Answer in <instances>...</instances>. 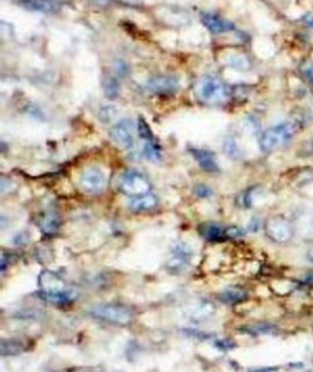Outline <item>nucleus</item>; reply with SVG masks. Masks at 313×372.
<instances>
[{
    "label": "nucleus",
    "mask_w": 313,
    "mask_h": 372,
    "mask_svg": "<svg viewBox=\"0 0 313 372\" xmlns=\"http://www.w3.org/2000/svg\"><path fill=\"white\" fill-rule=\"evenodd\" d=\"M230 65L235 69L240 70H246L250 67V61L247 60L245 56L242 55H235L230 59Z\"/></svg>",
    "instance_id": "nucleus-26"
},
{
    "label": "nucleus",
    "mask_w": 313,
    "mask_h": 372,
    "mask_svg": "<svg viewBox=\"0 0 313 372\" xmlns=\"http://www.w3.org/2000/svg\"><path fill=\"white\" fill-rule=\"evenodd\" d=\"M242 235H244V232L239 227L233 225V227L225 228V236H228V238H240Z\"/></svg>",
    "instance_id": "nucleus-29"
},
{
    "label": "nucleus",
    "mask_w": 313,
    "mask_h": 372,
    "mask_svg": "<svg viewBox=\"0 0 313 372\" xmlns=\"http://www.w3.org/2000/svg\"><path fill=\"white\" fill-rule=\"evenodd\" d=\"M304 74H306L307 77H308L309 80H311L313 82V64H312V65L307 66V69L304 70Z\"/></svg>",
    "instance_id": "nucleus-31"
},
{
    "label": "nucleus",
    "mask_w": 313,
    "mask_h": 372,
    "mask_svg": "<svg viewBox=\"0 0 313 372\" xmlns=\"http://www.w3.org/2000/svg\"><path fill=\"white\" fill-rule=\"evenodd\" d=\"M303 21L306 22V25H308L309 27L313 28V15H306L303 18Z\"/></svg>",
    "instance_id": "nucleus-34"
},
{
    "label": "nucleus",
    "mask_w": 313,
    "mask_h": 372,
    "mask_svg": "<svg viewBox=\"0 0 313 372\" xmlns=\"http://www.w3.org/2000/svg\"><path fill=\"white\" fill-rule=\"evenodd\" d=\"M307 258H308L309 262H312L313 263V247L312 249H309L308 252H307Z\"/></svg>",
    "instance_id": "nucleus-35"
},
{
    "label": "nucleus",
    "mask_w": 313,
    "mask_h": 372,
    "mask_svg": "<svg viewBox=\"0 0 313 372\" xmlns=\"http://www.w3.org/2000/svg\"><path fill=\"white\" fill-rule=\"evenodd\" d=\"M137 132H138V136H140L142 140H145V142L156 140V139H154L153 132H152L151 128H149V125L147 124V121L143 119L142 117L138 118Z\"/></svg>",
    "instance_id": "nucleus-20"
},
{
    "label": "nucleus",
    "mask_w": 313,
    "mask_h": 372,
    "mask_svg": "<svg viewBox=\"0 0 313 372\" xmlns=\"http://www.w3.org/2000/svg\"><path fill=\"white\" fill-rule=\"evenodd\" d=\"M143 154H145L146 158L151 160V162L157 163L162 160V148H160L159 143H158L156 140L145 142V146H143Z\"/></svg>",
    "instance_id": "nucleus-18"
},
{
    "label": "nucleus",
    "mask_w": 313,
    "mask_h": 372,
    "mask_svg": "<svg viewBox=\"0 0 313 372\" xmlns=\"http://www.w3.org/2000/svg\"><path fill=\"white\" fill-rule=\"evenodd\" d=\"M98 2H107V0H98Z\"/></svg>",
    "instance_id": "nucleus-36"
},
{
    "label": "nucleus",
    "mask_w": 313,
    "mask_h": 372,
    "mask_svg": "<svg viewBox=\"0 0 313 372\" xmlns=\"http://www.w3.org/2000/svg\"><path fill=\"white\" fill-rule=\"evenodd\" d=\"M112 140L121 148L129 149L135 145V124L130 119L121 120L111 129Z\"/></svg>",
    "instance_id": "nucleus-6"
},
{
    "label": "nucleus",
    "mask_w": 313,
    "mask_h": 372,
    "mask_svg": "<svg viewBox=\"0 0 313 372\" xmlns=\"http://www.w3.org/2000/svg\"><path fill=\"white\" fill-rule=\"evenodd\" d=\"M245 331L249 332L251 334H262V333H270L274 331V326L269 325V323H258V325L249 326L245 328Z\"/></svg>",
    "instance_id": "nucleus-24"
},
{
    "label": "nucleus",
    "mask_w": 313,
    "mask_h": 372,
    "mask_svg": "<svg viewBox=\"0 0 313 372\" xmlns=\"http://www.w3.org/2000/svg\"><path fill=\"white\" fill-rule=\"evenodd\" d=\"M88 314L94 318H98V320L120 326L129 325L132 321V318H134L132 311L129 307L123 305H115V304L93 305L88 309Z\"/></svg>",
    "instance_id": "nucleus-3"
},
{
    "label": "nucleus",
    "mask_w": 313,
    "mask_h": 372,
    "mask_svg": "<svg viewBox=\"0 0 313 372\" xmlns=\"http://www.w3.org/2000/svg\"><path fill=\"white\" fill-rule=\"evenodd\" d=\"M190 153L192 154L194 160H197V163L199 164L203 170L211 171V173H216L219 171V165L217 163L216 156L208 149H202V148H190L188 149Z\"/></svg>",
    "instance_id": "nucleus-10"
},
{
    "label": "nucleus",
    "mask_w": 313,
    "mask_h": 372,
    "mask_svg": "<svg viewBox=\"0 0 313 372\" xmlns=\"http://www.w3.org/2000/svg\"><path fill=\"white\" fill-rule=\"evenodd\" d=\"M246 298L247 293L242 288H239V287H229V288L224 289L221 294H219V299H221L222 301L229 304L240 303V301L245 300Z\"/></svg>",
    "instance_id": "nucleus-15"
},
{
    "label": "nucleus",
    "mask_w": 313,
    "mask_h": 372,
    "mask_svg": "<svg viewBox=\"0 0 313 372\" xmlns=\"http://www.w3.org/2000/svg\"><path fill=\"white\" fill-rule=\"evenodd\" d=\"M304 283H307L308 286L313 287V272L307 273V274L304 275Z\"/></svg>",
    "instance_id": "nucleus-32"
},
{
    "label": "nucleus",
    "mask_w": 313,
    "mask_h": 372,
    "mask_svg": "<svg viewBox=\"0 0 313 372\" xmlns=\"http://www.w3.org/2000/svg\"><path fill=\"white\" fill-rule=\"evenodd\" d=\"M264 230L270 240L275 242H286L292 238V227L283 217H270L264 224Z\"/></svg>",
    "instance_id": "nucleus-5"
},
{
    "label": "nucleus",
    "mask_w": 313,
    "mask_h": 372,
    "mask_svg": "<svg viewBox=\"0 0 313 372\" xmlns=\"http://www.w3.org/2000/svg\"><path fill=\"white\" fill-rule=\"evenodd\" d=\"M213 191L210 186L207 185H197L194 188V195L201 197V199H205V197L212 196Z\"/></svg>",
    "instance_id": "nucleus-28"
},
{
    "label": "nucleus",
    "mask_w": 313,
    "mask_h": 372,
    "mask_svg": "<svg viewBox=\"0 0 313 372\" xmlns=\"http://www.w3.org/2000/svg\"><path fill=\"white\" fill-rule=\"evenodd\" d=\"M20 7L36 13H53L56 5L50 0H16Z\"/></svg>",
    "instance_id": "nucleus-14"
},
{
    "label": "nucleus",
    "mask_w": 313,
    "mask_h": 372,
    "mask_svg": "<svg viewBox=\"0 0 313 372\" xmlns=\"http://www.w3.org/2000/svg\"><path fill=\"white\" fill-rule=\"evenodd\" d=\"M119 88H120L119 82H118V80L115 77L108 78L106 86H104L106 96L108 98H111V100H114V98L119 95Z\"/></svg>",
    "instance_id": "nucleus-23"
},
{
    "label": "nucleus",
    "mask_w": 313,
    "mask_h": 372,
    "mask_svg": "<svg viewBox=\"0 0 313 372\" xmlns=\"http://www.w3.org/2000/svg\"><path fill=\"white\" fill-rule=\"evenodd\" d=\"M107 184L106 175L98 167H88L82 171L80 176V185L86 193L99 194Z\"/></svg>",
    "instance_id": "nucleus-7"
},
{
    "label": "nucleus",
    "mask_w": 313,
    "mask_h": 372,
    "mask_svg": "<svg viewBox=\"0 0 313 372\" xmlns=\"http://www.w3.org/2000/svg\"><path fill=\"white\" fill-rule=\"evenodd\" d=\"M276 371L275 367H262V368H256V370H252L250 372H274Z\"/></svg>",
    "instance_id": "nucleus-33"
},
{
    "label": "nucleus",
    "mask_w": 313,
    "mask_h": 372,
    "mask_svg": "<svg viewBox=\"0 0 313 372\" xmlns=\"http://www.w3.org/2000/svg\"><path fill=\"white\" fill-rule=\"evenodd\" d=\"M223 147H224L225 153L229 157H231V158H238V157L241 156V152H240L238 143H236V140L234 139V137H228V139H225L224 143H223Z\"/></svg>",
    "instance_id": "nucleus-22"
},
{
    "label": "nucleus",
    "mask_w": 313,
    "mask_h": 372,
    "mask_svg": "<svg viewBox=\"0 0 313 372\" xmlns=\"http://www.w3.org/2000/svg\"><path fill=\"white\" fill-rule=\"evenodd\" d=\"M201 21H202V24L204 25L208 30H210V32L213 33V35L229 32V31L235 28L233 22L223 19L222 16L217 15V14H211V13L202 14Z\"/></svg>",
    "instance_id": "nucleus-9"
},
{
    "label": "nucleus",
    "mask_w": 313,
    "mask_h": 372,
    "mask_svg": "<svg viewBox=\"0 0 313 372\" xmlns=\"http://www.w3.org/2000/svg\"><path fill=\"white\" fill-rule=\"evenodd\" d=\"M158 205V199L153 194H146V195L134 197L130 202V208L134 212H147V211L153 210Z\"/></svg>",
    "instance_id": "nucleus-13"
},
{
    "label": "nucleus",
    "mask_w": 313,
    "mask_h": 372,
    "mask_svg": "<svg viewBox=\"0 0 313 372\" xmlns=\"http://www.w3.org/2000/svg\"><path fill=\"white\" fill-rule=\"evenodd\" d=\"M61 227V217L55 211H48L39 219V228L44 234H54Z\"/></svg>",
    "instance_id": "nucleus-12"
},
{
    "label": "nucleus",
    "mask_w": 313,
    "mask_h": 372,
    "mask_svg": "<svg viewBox=\"0 0 313 372\" xmlns=\"http://www.w3.org/2000/svg\"><path fill=\"white\" fill-rule=\"evenodd\" d=\"M118 109L117 107L113 106V104H106V106H101L98 112V117L103 123H111V121L117 117Z\"/></svg>",
    "instance_id": "nucleus-21"
},
{
    "label": "nucleus",
    "mask_w": 313,
    "mask_h": 372,
    "mask_svg": "<svg viewBox=\"0 0 313 372\" xmlns=\"http://www.w3.org/2000/svg\"><path fill=\"white\" fill-rule=\"evenodd\" d=\"M119 189L124 195L138 197L151 193L152 185L142 173L136 170H129L121 176Z\"/></svg>",
    "instance_id": "nucleus-4"
},
{
    "label": "nucleus",
    "mask_w": 313,
    "mask_h": 372,
    "mask_svg": "<svg viewBox=\"0 0 313 372\" xmlns=\"http://www.w3.org/2000/svg\"><path fill=\"white\" fill-rule=\"evenodd\" d=\"M201 234L207 240L219 241L225 238V229H223L218 224H204L201 229Z\"/></svg>",
    "instance_id": "nucleus-17"
},
{
    "label": "nucleus",
    "mask_w": 313,
    "mask_h": 372,
    "mask_svg": "<svg viewBox=\"0 0 313 372\" xmlns=\"http://www.w3.org/2000/svg\"><path fill=\"white\" fill-rule=\"evenodd\" d=\"M217 345H218L221 349H233L235 344H234L233 340L223 339V340H219V342H217Z\"/></svg>",
    "instance_id": "nucleus-30"
},
{
    "label": "nucleus",
    "mask_w": 313,
    "mask_h": 372,
    "mask_svg": "<svg viewBox=\"0 0 313 372\" xmlns=\"http://www.w3.org/2000/svg\"><path fill=\"white\" fill-rule=\"evenodd\" d=\"M179 88V78L171 75H158L145 83V89L152 95H171Z\"/></svg>",
    "instance_id": "nucleus-8"
},
{
    "label": "nucleus",
    "mask_w": 313,
    "mask_h": 372,
    "mask_svg": "<svg viewBox=\"0 0 313 372\" xmlns=\"http://www.w3.org/2000/svg\"><path fill=\"white\" fill-rule=\"evenodd\" d=\"M39 282H41V286L44 292H53V290L65 289L63 282H61L58 277H55V275L50 272L42 273Z\"/></svg>",
    "instance_id": "nucleus-16"
},
{
    "label": "nucleus",
    "mask_w": 313,
    "mask_h": 372,
    "mask_svg": "<svg viewBox=\"0 0 313 372\" xmlns=\"http://www.w3.org/2000/svg\"><path fill=\"white\" fill-rule=\"evenodd\" d=\"M173 250H174V253H175L176 257L182 258V260H185V261L187 260V258L191 256V253H192L190 247H188L187 244H185V242H176V244L174 245Z\"/></svg>",
    "instance_id": "nucleus-25"
},
{
    "label": "nucleus",
    "mask_w": 313,
    "mask_h": 372,
    "mask_svg": "<svg viewBox=\"0 0 313 372\" xmlns=\"http://www.w3.org/2000/svg\"><path fill=\"white\" fill-rule=\"evenodd\" d=\"M22 346L15 340L3 339L0 342V354L2 356H10V355H18L21 353Z\"/></svg>",
    "instance_id": "nucleus-19"
},
{
    "label": "nucleus",
    "mask_w": 313,
    "mask_h": 372,
    "mask_svg": "<svg viewBox=\"0 0 313 372\" xmlns=\"http://www.w3.org/2000/svg\"><path fill=\"white\" fill-rule=\"evenodd\" d=\"M114 70H115V74L119 76V77H125V76L129 75L128 64H126L125 61H123V60L115 61Z\"/></svg>",
    "instance_id": "nucleus-27"
},
{
    "label": "nucleus",
    "mask_w": 313,
    "mask_h": 372,
    "mask_svg": "<svg viewBox=\"0 0 313 372\" xmlns=\"http://www.w3.org/2000/svg\"><path fill=\"white\" fill-rule=\"evenodd\" d=\"M38 295L43 300L61 305V304H69L71 301H74L77 294L71 289H61L53 290V292H44V290H42L41 293H38Z\"/></svg>",
    "instance_id": "nucleus-11"
},
{
    "label": "nucleus",
    "mask_w": 313,
    "mask_h": 372,
    "mask_svg": "<svg viewBox=\"0 0 313 372\" xmlns=\"http://www.w3.org/2000/svg\"><path fill=\"white\" fill-rule=\"evenodd\" d=\"M298 126L300 124L297 120H286L267 129L259 137V147L264 152H272L281 147L294 137Z\"/></svg>",
    "instance_id": "nucleus-1"
},
{
    "label": "nucleus",
    "mask_w": 313,
    "mask_h": 372,
    "mask_svg": "<svg viewBox=\"0 0 313 372\" xmlns=\"http://www.w3.org/2000/svg\"><path fill=\"white\" fill-rule=\"evenodd\" d=\"M197 98L204 104H221L229 98V88L216 76L207 75L196 84Z\"/></svg>",
    "instance_id": "nucleus-2"
}]
</instances>
